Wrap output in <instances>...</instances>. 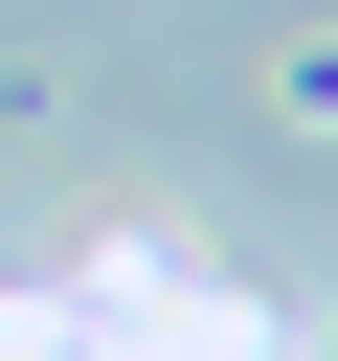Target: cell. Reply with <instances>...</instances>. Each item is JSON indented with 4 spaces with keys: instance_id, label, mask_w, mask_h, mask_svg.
Instances as JSON below:
<instances>
[{
    "instance_id": "6da1fadb",
    "label": "cell",
    "mask_w": 338,
    "mask_h": 361,
    "mask_svg": "<svg viewBox=\"0 0 338 361\" xmlns=\"http://www.w3.org/2000/svg\"><path fill=\"white\" fill-rule=\"evenodd\" d=\"M270 113H293V135H338V45H270Z\"/></svg>"
}]
</instances>
